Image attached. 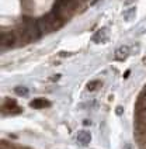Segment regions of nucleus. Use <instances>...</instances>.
I'll return each mask as SVG.
<instances>
[{"label":"nucleus","instance_id":"obj_5","mask_svg":"<svg viewBox=\"0 0 146 149\" xmlns=\"http://www.w3.org/2000/svg\"><path fill=\"white\" fill-rule=\"evenodd\" d=\"M3 110L4 111H7V113H20L21 110L17 107V104H16V101L14 100H11V99H6V101H4V106H3Z\"/></svg>","mask_w":146,"mask_h":149},{"label":"nucleus","instance_id":"obj_9","mask_svg":"<svg viewBox=\"0 0 146 149\" xmlns=\"http://www.w3.org/2000/svg\"><path fill=\"white\" fill-rule=\"evenodd\" d=\"M100 86H101V82H98V80H91V82H89L86 84V89L89 91H96Z\"/></svg>","mask_w":146,"mask_h":149},{"label":"nucleus","instance_id":"obj_2","mask_svg":"<svg viewBox=\"0 0 146 149\" xmlns=\"http://www.w3.org/2000/svg\"><path fill=\"white\" fill-rule=\"evenodd\" d=\"M108 37H110V30L107 27H103V28H100L94 33L91 41L94 44H104L106 41H108Z\"/></svg>","mask_w":146,"mask_h":149},{"label":"nucleus","instance_id":"obj_12","mask_svg":"<svg viewBox=\"0 0 146 149\" xmlns=\"http://www.w3.org/2000/svg\"><path fill=\"white\" fill-rule=\"evenodd\" d=\"M124 149H133V148H132L131 143H125V145H124Z\"/></svg>","mask_w":146,"mask_h":149},{"label":"nucleus","instance_id":"obj_15","mask_svg":"<svg viewBox=\"0 0 146 149\" xmlns=\"http://www.w3.org/2000/svg\"><path fill=\"white\" fill-rule=\"evenodd\" d=\"M129 70H127V72H125V73H124V77H128V76H129Z\"/></svg>","mask_w":146,"mask_h":149},{"label":"nucleus","instance_id":"obj_7","mask_svg":"<svg viewBox=\"0 0 146 149\" xmlns=\"http://www.w3.org/2000/svg\"><path fill=\"white\" fill-rule=\"evenodd\" d=\"M30 106L35 110H41V108H47L51 106V103H49L47 99H34L31 103H30Z\"/></svg>","mask_w":146,"mask_h":149},{"label":"nucleus","instance_id":"obj_13","mask_svg":"<svg viewBox=\"0 0 146 149\" xmlns=\"http://www.w3.org/2000/svg\"><path fill=\"white\" fill-rule=\"evenodd\" d=\"M66 55H70V54H69V52H59V56H63V58H65Z\"/></svg>","mask_w":146,"mask_h":149},{"label":"nucleus","instance_id":"obj_1","mask_svg":"<svg viewBox=\"0 0 146 149\" xmlns=\"http://www.w3.org/2000/svg\"><path fill=\"white\" fill-rule=\"evenodd\" d=\"M40 24L38 23H34V21H28L25 23V30H24V35L28 41H34L40 37Z\"/></svg>","mask_w":146,"mask_h":149},{"label":"nucleus","instance_id":"obj_6","mask_svg":"<svg viewBox=\"0 0 146 149\" xmlns=\"http://www.w3.org/2000/svg\"><path fill=\"white\" fill-rule=\"evenodd\" d=\"M90 141H91V135H90L89 131H79L77 132V142L80 145L86 146L90 143Z\"/></svg>","mask_w":146,"mask_h":149},{"label":"nucleus","instance_id":"obj_8","mask_svg":"<svg viewBox=\"0 0 146 149\" xmlns=\"http://www.w3.org/2000/svg\"><path fill=\"white\" fill-rule=\"evenodd\" d=\"M135 16H136V8L132 7L124 14V20H125V21H132V20L135 18Z\"/></svg>","mask_w":146,"mask_h":149},{"label":"nucleus","instance_id":"obj_10","mask_svg":"<svg viewBox=\"0 0 146 149\" xmlns=\"http://www.w3.org/2000/svg\"><path fill=\"white\" fill-rule=\"evenodd\" d=\"M14 93H16L17 96L25 97V96H28V89L24 87V86H17V87H14Z\"/></svg>","mask_w":146,"mask_h":149},{"label":"nucleus","instance_id":"obj_11","mask_svg":"<svg viewBox=\"0 0 146 149\" xmlns=\"http://www.w3.org/2000/svg\"><path fill=\"white\" fill-rule=\"evenodd\" d=\"M115 113H117V116H122V113H124V108L121 106H118V107L115 108Z\"/></svg>","mask_w":146,"mask_h":149},{"label":"nucleus","instance_id":"obj_3","mask_svg":"<svg viewBox=\"0 0 146 149\" xmlns=\"http://www.w3.org/2000/svg\"><path fill=\"white\" fill-rule=\"evenodd\" d=\"M1 45H3V48L6 47V48H10V47H13L14 44H16V35L14 33H3L1 34Z\"/></svg>","mask_w":146,"mask_h":149},{"label":"nucleus","instance_id":"obj_16","mask_svg":"<svg viewBox=\"0 0 146 149\" xmlns=\"http://www.w3.org/2000/svg\"><path fill=\"white\" fill-rule=\"evenodd\" d=\"M98 1H100V0H93V1H91V4H96V3H98Z\"/></svg>","mask_w":146,"mask_h":149},{"label":"nucleus","instance_id":"obj_4","mask_svg":"<svg viewBox=\"0 0 146 149\" xmlns=\"http://www.w3.org/2000/svg\"><path fill=\"white\" fill-rule=\"evenodd\" d=\"M128 56H129V47L121 45L120 48L115 49V59H118V61H125Z\"/></svg>","mask_w":146,"mask_h":149},{"label":"nucleus","instance_id":"obj_14","mask_svg":"<svg viewBox=\"0 0 146 149\" xmlns=\"http://www.w3.org/2000/svg\"><path fill=\"white\" fill-rule=\"evenodd\" d=\"M133 1H135V0H127V1H125V4H132Z\"/></svg>","mask_w":146,"mask_h":149}]
</instances>
